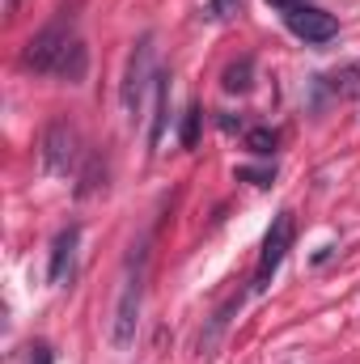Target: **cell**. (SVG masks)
<instances>
[{
	"instance_id": "8",
	"label": "cell",
	"mask_w": 360,
	"mask_h": 364,
	"mask_svg": "<svg viewBox=\"0 0 360 364\" xmlns=\"http://www.w3.org/2000/svg\"><path fill=\"white\" fill-rule=\"evenodd\" d=\"M166 119H170V77H166V73H157V85H153V123H149V149H157V144H162Z\"/></svg>"
},
{
	"instance_id": "11",
	"label": "cell",
	"mask_w": 360,
	"mask_h": 364,
	"mask_svg": "<svg viewBox=\"0 0 360 364\" xmlns=\"http://www.w3.org/2000/svg\"><path fill=\"white\" fill-rule=\"evenodd\" d=\"M97 186H106V161H102V157L93 153L90 166L81 170V186H77V195H93Z\"/></svg>"
},
{
	"instance_id": "3",
	"label": "cell",
	"mask_w": 360,
	"mask_h": 364,
	"mask_svg": "<svg viewBox=\"0 0 360 364\" xmlns=\"http://www.w3.org/2000/svg\"><path fill=\"white\" fill-rule=\"evenodd\" d=\"M38 157H43V170L51 178H64L77 170V157H81V136L68 119H51L47 132H43V144H38Z\"/></svg>"
},
{
	"instance_id": "14",
	"label": "cell",
	"mask_w": 360,
	"mask_h": 364,
	"mask_svg": "<svg viewBox=\"0 0 360 364\" xmlns=\"http://www.w3.org/2000/svg\"><path fill=\"white\" fill-rule=\"evenodd\" d=\"M238 9H242V0H208V4L199 9V17H203V21H229Z\"/></svg>"
},
{
	"instance_id": "2",
	"label": "cell",
	"mask_w": 360,
	"mask_h": 364,
	"mask_svg": "<svg viewBox=\"0 0 360 364\" xmlns=\"http://www.w3.org/2000/svg\"><path fill=\"white\" fill-rule=\"evenodd\" d=\"M77 47V30H73V13L64 9L55 21H47L30 43H26V55H21V64L30 68V73H38V77H60V64H64V55Z\"/></svg>"
},
{
	"instance_id": "13",
	"label": "cell",
	"mask_w": 360,
	"mask_h": 364,
	"mask_svg": "<svg viewBox=\"0 0 360 364\" xmlns=\"http://www.w3.org/2000/svg\"><path fill=\"white\" fill-rule=\"evenodd\" d=\"M331 90L335 97H360V68H344L331 77Z\"/></svg>"
},
{
	"instance_id": "17",
	"label": "cell",
	"mask_w": 360,
	"mask_h": 364,
	"mask_svg": "<svg viewBox=\"0 0 360 364\" xmlns=\"http://www.w3.org/2000/svg\"><path fill=\"white\" fill-rule=\"evenodd\" d=\"M268 4H275V9H292L297 0H268Z\"/></svg>"
},
{
	"instance_id": "18",
	"label": "cell",
	"mask_w": 360,
	"mask_h": 364,
	"mask_svg": "<svg viewBox=\"0 0 360 364\" xmlns=\"http://www.w3.org/2000/svg\"><path fill=\"white\" fill-rule=\"evenodd\" d=\"M17 4H21V0H4V13H17Z\"/></svg>"
},
{
	"instance_id": "12",
	"label": "cell",
	"mask_w": 360,
	"mask_h": 364,
	"mask_svg": "<svg viewBox=\"0 0 360 364\" xmlns=\"http://www.w3.org/2000/svg\"><path fill=\"white\" fill-rule=\"evenodd\" d=\"M199 123H203V110H199V106H186V114H182V132H179L182 149H195V144H199Z\"/></svg>"
},
{
	"instance_id": "10",
	"label": "cell",
	"mask_w": 360,
	"mask_h": 364,
	"mask_svg": "<svg viewBox=\"0 0 360 364\" xmlns=\"http://www.w3.org/2000/svg\"><path fill=\"white\" fill-rule=\"evenodd\" d=\"M275 144H280V132H275V127H250V132H246V149H250L255 157H271Z\"/></svg>"
},
{
	"instance_id": "6",
	"label": "cell",
	"mask_w": 360,
	"mask_h": 364,
	"mask_svg": "<svg viewBox=\"0 0 360 364\" xmlns=\"http://www.w3.org/2000/svg\"><path fill=\"white\" fill-rule=\"evenodd\" d=\"M284 26H288L297 38H305V43H331V38L339 34L335 13L314 9V4H292V9H284Z\"/></svg>"
},
{
	"instance_id": "9",
	"label": "cell",
	"mask_w": 360,
	"mask_h": 364,
	"mask_svg": "<svg viewBox=\"0 0 360 364\" xmlns=\"http://www.w3.org/2000/svg\"><path fill=\"white\" fill-rule=\"evenodd\" d=\"M250 77H255V60H250V55H242L238 64H229V68L221 73V85H225V93H246L250 85H255Z\"/></svg>"
},
{
	"instance_id": "15",
	"label": "cell",
	"mask_w": 360,
	"mask_h": 364,
	"mask_svg": "<svg viewBox=\"0 0 360 364\" xmlns=\"http://www.w3.org/2000/svg\"><path fill=\"white\" fill-rule=\"evenodd\" d=\"M238 178L255 182V186H268V182L275 178V170H238Z\"/></svg>"
},
{
	"instance_id": "16",
	"label": "cell",
	"mask_w": 360,
	"mask_h": 364,
	"mask_svg": "<svg viewBox=\"0 0 360 364\" xmlns=\"http://www.w3.org/2000/svg\"><path fill=\"white\" fill-rule=\"evenodd\" d=\"M30 364H51V348L47 343H34L30 348Z\"/></svg>"
},
{
	"instance_id": "1",
	"label": "cell",
	"mask_w": 360,
	"mask_h": 364,
	"mask_svg": "<svg viewBox=\"0 0 360 364\" xmlns=\"http://www.w3.org/2000/svg\"><path fill=\"white\" fill-rule=\"evenodd\" d=\"M144 267H149V242L132 246L123 275H119V296H115V314H110V343L119 352H127L136 343L140 305H144Z\"/></svg>"
},
{
	"instance_id": "5",
	"label": "cell",
	"mask_w": 360,
	"mask_h": 364,
	"mask_svg": "<svg viewBox=\"0 0 360 364\" xmlns=\"http://www.w3.org/2000/svg\"><path fill=\"white\" fill-rule=\"evenodd\" d=\"M292 237H297V225H292V212H280L268 229V242H263V255H259V267H255V292H268L271 275L280 272L284 255L292 250Z\"/></svg>"
},
{
	"instance_id": "4",
	"label": "cell",
	"mask_w": 360,
	"mask_h": 364,
	"mask_svg": "<svg viewBox=\"0 0 360 364\" xmlns=\"http://www.w3.org/2000/svg\"><path fill=\"white\" fill-rule=\"evenodd\" d=\"M149 85H157V73H153V34H144V38L136 43V51H132V60H127V77H123V110H127L132 123H136V114H140V106H144Z\"/></svg>"
},
{
	"instance_id": "7",
	"label": "cell",
	"mask_w": 360,
	"mask_h": 364,
	"mask_svg": "<svg viewBox=\"0 0 360 364\" xmlns=\"http://www.w3.org/2000/svg\"><path fill=\"white\" fill-rule=\"evenodd\" d=\"M77 242H81V229H77V225H68V229L55 233V242H51V263H47V279H51V284H64V279L73 275Z\"/></svg>"
}]
</instances>
